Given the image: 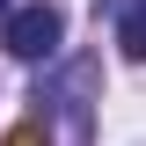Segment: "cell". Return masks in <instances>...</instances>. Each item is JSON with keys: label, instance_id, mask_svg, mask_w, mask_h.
Here are the masks:
<instances>
[{"label": "cell", "instance_id": "cell-4", "mask_svg": "<svg viewBox=\"0 0 146 146\" xmlns=\"http://www.w3.org/2000/svg\"><path fill=\"white\" fill-rule=\"evenodd\" d=\"M7 146H51V131H44V117H29V124L7 131Z\"/></svg>", "mask_w": 146, "mask_h": 146}, {"label": "cell", "instance_id": "cell-5", "mask_svg": "<svg viewBox=\"0 0 146 146\" xmlns=\"http://www.w3.org/2000/svg\"><path fill=\"white\" fill-rule=\"evenodd\" d=\"M0 22H7V0H0Z\"/></svg>", "mask_w": 146, "mask_h": 146}, {"label": "cell", "instance_id": "cell-2", "mask_svg": "<svg viewBox=\"0 0 146 146\" xmlns=\"http://www.w3.org/2000/svg\"><path fill=\"white\" fill-rule=\"evenodd\" d=\"M95 80V58H80V66H66V80H44L36 88V102H58L66 110V146L88 139V102H80V88Z\"/></svg>", "mask_w": 146, "mask_h": 146}, {"label": "cell", "instance_id": "cell-3", "mask_svg": "<svg viewBox=\"0 0 146 146\" xmlns=\"http://www.w3.org/2000/svg\"><path fill=\"white\" fill-rule=\"evenodd\" d=\"M117 51H124V58H146V0H131L124 15H117Z\"/></svg>", "mask_w": 146, "mask_h": 146}, {"label": "cell", "instance_id": "cell-1", "mask_svg": "<svg viewBox=\"0 0 146 146\" xmlns=\"http://www.w3.org/2000/svg\"><path fill=\"white\" fill-rule=\"evenodd\" d=\"M0 36H7V51H15V58H29V66H36V58H51V51H58L66 15H58L51 0H29V7H15V15L0 22Z\"/></svg>", "mask_w": 146, "mask_h": 146}]
</instances>
